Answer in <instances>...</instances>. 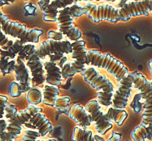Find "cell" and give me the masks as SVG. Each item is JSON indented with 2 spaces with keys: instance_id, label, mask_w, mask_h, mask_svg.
<instances>
[{
  "instance_id": "cell-1",
  "label": "cell",
  "mask_w": 152,
  "mask_h": 141,
  "mask_svg": "<svg viewBox=\"0 0 152 141\" xmlns=\"http://www.w3.org/2000/svg\"><path fill=\"white\" fill-rule=\"evenodd\" d=\"M85 64L105 69L114 76L118 82L121 81L129 73L128 68L122 62L114 58L110 54H103L97 50L87 51Z\"/></svg>"
},
{
  "instance_id": "cell-2",
  "label": "cell",
  "mask_w": 152,
  "mask_h": 141,
  "mask_svg": "<svg viewBox=\"0 0 152 141\" xmlns=\"http://www.w3.org/2000/svg\"><path fill=\"white\" fill-rule=\"evenodd\" d=\"M84 79L86 82L97 89V101L100 105L104 106H110L113 105L114 86L110 81L101 75L95 68L89 66L81 72Z\"/></svg>"
},
{
  "instance_id": "cell-3",
  "label": "cell",
  "mask_w": 152,
  "mask_h": 141,
  "mask_svg": "<svg viewBox=\"0 0 152 141\" xmlns=\"http://www.w3.org/2000/svg\"><path fill=\"white\" fill-rule=\"evenodd\" d=\"M36 47L34 44H28L23 46L21 51L18 53L19 57L22 59H27V66L31 73L32 79L31 84L33 86H39L45 82V70L41 59L36 54Z\"/></svg>"
},
{
  "instance_id": "cell-4",
  "label": "cell",
  "mask_w": 152,
  "mask_h": 141,
  "mask_svg": "<svg viewBox=\"0 0 152 141\" xmlns=\"http://www.w3.org/2000/svg\"><path fill=\"white\" fill-rule=\"evenodd\" d=\"M0 24L2 25V32L5 35L18 38L23 45L26 43L37 44L40 37L43 34V30L38 28L28 30L24 24L10 21L9 19L4 20Z\"/></svg>"
},
{
  "instance_id": "cell-5",
  "label": "cell",
  "mask_w": 152,
  "mask_h": 141,
  "mask_svg": "<svg viewBox=\"0 0 152 141\" xmlns=\"http://www.w3.org/2000/svg\"><path fill=\"white\" fill-rule=\"evenodd\" d=\"M42 108L36 105H30L24 111H21L16 114L14 117L9 119L6 131L0 135V139L3 140H11L17 137L21 134L22 126L26 122L29 121L33 115L38 112H41Z\"/></svg>"
},
{
  "instance_id": "cell-6",
  "label": "cell",
  "mask_w": 152,
  "mask_h": 141,
  "mask_svg": "<svg viewBox=\"0 0 152 141\" xmlns=\"http://www.w3.org/2000/svg\"><path fill=\"white\" fill-rule=\"evenodd\" d=\"M72 63L64 64L62 68V76L63 78L72 77L76 73H81L85 70L87 49L85 42L83 40H78L72 43Z\"/></svg>"
},
{
  "instance_id": "cell-7",
  "label": "cell",
  "mask_w": 152,
  "mask_h": 141,
  "mask_svg": "<svg viewBox=\"0 0 152 141\" xmlns=\"http://www.w3.org/2000/svg\"><path fill=\"white\" fill-rule=\"evenodd\" d=\"M133 85L141 92L142 98L145 100V112L142 115V124H152V85L145 76L140 73H132Z\"/></svg>"
},
{
  "instance_id": "cell-8",
  "label": "cell",
  "mask_w": 152,
  "mask_h": 141,
  "mask_svg": "<svg viewBox=\"0 0 152 141\" xmlns=\"http://www.w3.org/2000/svg\"><path fill=\"white\" fill-rule=\"evenodd\" d=\"M85 14L90 19L94 22H100L107 20L110 22H117L119 20V9L109 5H96L94 4L88 3L85 5Z\"/></svg>"
},
{
  "instance_id": "cell-9",
  "label": "cell",
  "mask_w": 152,
  "mask_h": 141,
  "mask_svg": "<svg viewBox=\"0 0 152 141\" xmlns=\"http://www.w3.org/2000/svg\"><path fill=\"white\" fill-rule=\"evenodd\" d=\"M151 11H152V0L128 2L119 9V20L126 21L134 16H148Z\"/></svg>"
},
{
  "instance_id": "cell-10",
  "label": "cell",
  "mask_w": 152,
  "mask_h": 141,
  "mask_svg": "<svg viewBox=\"0 0 152 141\" xmlns=\"http://www.w3.org/2000/svg\"><path fill=\"white\" fill-rule=\"evenodd\" d=\"M72 46L69 40H44L41 45L36 49V54L40 59L52 54H72Z\"/></svg>"
},
{
  "instance_id": "cell-11",
  "label": "cell",
  "mask_w": 152,
  "mask_h": 141,
  "mask_svg": "<svg viewBox=\"0 0 152 141\" xmlns=\"http://www.w3.org/2000/svg\"><path fill=\"white\" fill-rule=\"evenodd\" d=\"M85 109L91 116L92 121L94 122L95 128L99 134L104 135L112 128V123L106 119L104 112L101 110V105L97 100L94 99L88 101Z\"/></svg>"
},
{
  "instance_id": "cell-12",
  "label": "cell",
  "mask_w": 152,
  "mask_h": 141,
  "mask_svg": "<svg viewBox=\"0 0 152 141\" xmlns=\"http://www.w3.org/2000/svg\"><path fill=\"white\" fill-rule=\"evenodd\" d=\"M69 9L70 6H67L59 10L57 21L59 32L66 35L70 40L76 41L81 39L82 33L78 28L73 26V18L69 15Z\"/></svg>"
},
{
  "instance_id": "cell-13",
  "label": "cell",
  "mask_w": 152,
  "mask_h": 141,
  "mask_svg": "<svg viewBox=\"0 0 152 141\" xmlns=\"http://www.w3.org/2000/svg\"><path fill=\"white\" fill-rule=\"evenodd\" d=\"M133 85L132 73L128 75L119 82L118 89L113 96V105L116 109H124L128 104V99L132 92Z\"/></svg>"
},
{
  "instance_id": "cell-14",
  "label": "cell",
  "mask_w": 152,
  "mask_h": 141,
  "mask_svg": "<svg viewBox=\"0 0 152 141\" xmlns=\"http://www.w3.org/2000/svg\"><path fill=\"white\" fill-rule=\"evenodd\" d=\"M30 70L20 57L17 58V65L15 69L16 80L20 84L22 93H27L31 88V78Z\"/></svg>"
},
{
  "instance_id": "cell-15",
  "label": "cell",
  "mask_w": 152,
  "mask_h": 141,
  "mask_svg": "<svg viewBox=\"0 0 152 141\" xmlns=\"http://www.w3.org/2000/svg\"><path fill=\"white\" fill-rule=\"evenodd\" d=\"M69 116L76 124L84 128H87L92 122L91 116L85 108L79 104L73 105L69 112Z\"/></svg>"
},
{
  "instance_id": "cell-16",
  "label": "cell",
  "mask_w": 152,
  "mask_h": 141,
  "mask_svg": "<svg viewBox=\"0 0 152 141\" xmlns=\"http://www.w3.org/2000/svg\"><path fill=\"white\" fill-rule=\"evenodd\" d=\"M43 67L47 72L46 82L49 85L59 86L62 82V69L53 61H46Z\"/></svg>"
},
{
  "instance_id": "cell-17",
  "label": "cell",
  "mask_w": 152,
  "mask_h": 141,
  "mask_svg": "<svg viewBox=\"0 0 152 141\" xmlns=\"http://www.w3.org/2000/svg\"><path fill=\"white\" fill-rule=\"evenodd\" d=\"M28 123L33 124L37 127L40 137H45L53 129V125L50 120L41 112L35 114L30 118Z\"/></svg>"
},
{
  "instance_id": "cell-18",
  "label": "cell",
  "mask_w": 152,
  "mask_h": 141,
  "mask_svg": "<svg viewBox=\"0 0 152 141\" xmlns=\"http://www.w3.org/2000/svg\"><path fill=\"white\" fill-rule=\"evenodd\" d=\"M59 95V89L57 86L51 85H45L43 94L42 103L44 105L54 107L58 95Z\"/></svg>"
},
{
  "instance_id": "cell-19",
  "label": "cell",
  "mask_w": 152,
  "mask_h": 141,
  "mask_svg": "<svg viewBox=\"0 0 152 141\" xmlns=\"http://www.w3.org/2000/svg\"><path fill=\"white\" fill-rule=\"evenodd\" d=\"M131 136L134 141H145V139H152V124L148 126L141 124L134 129Z\"/></svg>"
},
{
  "instance_id": "cell-20",
  "label": "cell",
  "mask_w": 152,
  "mask_h": 141,
  "mask_svg": "<svg viewBox=\"0 0 152 141\" xmlns=\"http://www.w3.org/2000/svg\"><path fill=\"white\" fill-rule=\"evenodd\" d=\"M106 119L107 120H113L115 123L119 126L122 125L123 124L124 120H126L128 114L123 109H116V108H110L107 114H104Z\"/></svg>"
},
{
  "instance_id": "cell-21",
  "label": "cell",
  "mask_w": 152,
  "mask_h": 141,
  "mask_svg": "<svg viewBox=\"0 0 152 141\" xmlns=\"http://www.w3.org/2000/svg\"><path fill=\"white\" fill-rule=\"evenodd\" d=\"M72 140L73 141H95L91 131L79 127L74 128Z\"/></svg>"
},
{
  "instance_id": "cell-22",
  "label": "cell",
  "mask_w": 152,
  "mask_h": 141,
  "mask_svg": "<svg viewBox=\"0 0 152 141\" xmlns=\"http://www.w3.org/2000/svg\"><path fill=\"white\" fill-rule=\"evenodd\" d=\"M27 100L30 105H37L43 101V93L37 86H33L28 92Z\"/></svg>"
},
{
  "instance_id": "cell-23",
  "label": "cell",
  "mask_w": 152,
  "mask_h": 141,
  "mask_svg": "<svg viewBox=\"0 0 152 141\" xmlns=\"http://www.w3.org/2000/svg\"><path fill=\"white\" fill-rule=\"evenodd\" d=\"M22 47L23 44H21L20 40H16L15 42H14V44H12V47L8 51H3L2 50V52H1V55H2V58L1 59H4L5 58H7L8 61H9V59H13L15 58V57L16 56V54H18L21 51Z\"/></svg>"
},
{
  "instance_id": "cell-24",
  "label": "cell",
  "mask_w": 152,
  "mask_h": 141,
  "mask_svg": "<svg viewBox=\"0 0 152 141\" xmlns=\"http://www.w3.org/2000/svg\"><path fill=\"white\" fill-rule=\"evenodd\" d=\"M70 101H71L70 98L67 97V96H66V97L58 98L56 101L54 107L56 109L59 110V111H60L61 112H64V113L69 115Z\"/></svg>"
},
{
  "instance_id": "cell-25",
  "label": "cell",
  "mask_w": 152,
  "mask_h": 141,
  "mask_svg": "<svg viewBox=\"0 0 152 141\" xmlns=\"http://www.w3.org/2000/svg\"><path fill=\"white\" fill-rule=\"evenodd\" d=\"M43 20L45 21H57L59 10L48 5L44 10L43 11Z\"/></svg>"
},
{
  "instance_id": "cell-26",
  "label": "cell",
  "mask_w": 152,
  "mask_h": 141,
  "mask_svg": "<svg viewBox=\"0 0 152 141\" xmlns=\"http://www.w3.org/2000/svg\"><path fill=\"white\" fill-rule=\"evenodd\" d=\"M80 1H91V0H53V2H50L49 5L56 9H63L71 4L76 3Z\"/></svg>"
},
{
  "instance_id": "cell-27",
  "label": "cell",
  "mask_w": 152,
  "mask_h": 141,
  "mask_svg": "<svg viewBox=\"0 0 152 141\" xmlns=\"http://www.w3.org/2000/svg\"><path fill=\"white\" fill-rule=\"evenodd\" d=\"M14 44V42L9 38L2 30V25L0 24V47L3 51H8Z\"/></svg>"
},
{
  "instance_id": "cell-28",
  "label": "cell",
  "mask_w": 152,
  "mask_h": 141,
  "mask_svg": "<svg viewBox=\"0 0 152 141\" xmlns=\"http://www.w3.org/2000/svg\"><path fill=\"white\" fill-rule=\"evenodd\" d=\"M9 93L11 97H19L21 95V93H23L20 84L18 82H11L9 87Z\"/></svg>"
},
{
  "instance_id": "cell-29",
  "label": "cell",
  "mask_w": 152,
  "mask_h": 141,
  "mask_svg": "<svg viewBox=\"0 0 152 141\" xmlns=\"http://www.w3.org/2000/svg\"><path fill=\"white\" fill-rule=\"evenodd\" d=\"M83 14H85V9L84 7L78 6L76 4H74L72 6H70L69 15L72 18L80 17V16H81Z\"/></svg>"
},
{
  "instance_id": "cell-30",
  "label": "cell",
  "mask_w": 152,
  "mask_h": 141,
  "mask_svg": "<svg viewBox=\"0 0 152 141\" xmlns=\"http://www.w3.org/2000/svg\"><path fill=\"white\" fill-rule=\"evenodd\" d=\"M39 137H40V133L34 130H28L25 131L23 141H35Z\"/></svg>"
},
{
  "instance_id": "cell-31",
  "label": "cell",
  "mask_w": 152,
  "mask_h": 141,
  "mask_svg": "<svg viewBox=\"0 0 152 141\" xmlns=\"http://www.w3.org/2000/svg\"><path fill=\"white\" fill-rule=\"evenodd\" d=\"M16 65L17 64H16L15 61L14 59H12V60H11L10 62H8L6 64L4 65L2 67H1V69H2V72L3 73V74H6V73H11V72L13 71V70L15 71Z\"/></svg>"
},
{
  "instance_id": "cell-32",
  "label": "cell",
  "mask_w": 152,
  "mask_h": 141,
  "mask_svg": "<svg viewBox=\"0 0 152 141\" xmlns=\"http://www.w3.org/2000/svg\"><path fill=\"white\" fill-rule=\"evenodd\" d=\"M8 104V98L0 95V120L3 118L5 115V108Z\"/></svg>"
},
{
  "instance_id": "cell-33",
  "label": "cell",
  "mask_w": 152,
  "mask_h": 141,
  "mask_svg": "<svg viewBox=\"0 0 152 141\" xmlns=\"http://www.w3.org/2000/svg\"><path fill=\"white\" fill-rule=\"evenodd\" d=\"M5 112H6L5 117L8 119H11L17 114V109L13 105H6L5 108Z\"/></svg>"
},
{
  "instance_id": "cell-34",
  "label": "cell",
  "mask_w": 152,
  "mask_h": 141,
  "mask_svg": "<svg viewBox=\"0 0 152 141\" xmlns=\"http://www.w3.org/2000/svg\"><path fill=\"white\" fill-rule=\"evenodd\" d=\"M49 37L50 40H61L63 38V35L60 32H49Z\"/></svg>"
},
{
  "instance_id": "cell-35",
  "label": "cell",
  "mask_w": 152,
  "mask_h": 141,
  "mask_svg": "<svg viewBox=\"0 0 152 141\" xmlns=\"http://www.w3.org/2000/svg\"><path fill=\"white\" fill-rule=\"evenodd\" d=\"M50 1H51V0H40L39 2H38V4H39V6H40V9H41L42 11L44 10V9H45L50 4Z\"/></svg>"
},
{
  "instance_id": "cell-36",
  "label": "cell",
  "mask_w": 152,
  "mask_h": 141,
  "mask_svg": "<svg viewBox=\"0 0 152 141\" xmlns=\"http://www.w3.org/2000/svg\"><path fill=\"white\" fill-rule=\"evenodd\" d=\"M107 141H121V135L116 132H113L112 134V136Z\"/></svg>"
},
{
  "instance_id": "cell-37",
  "label": "cell",
  "mask_w": 152,
  "mask_h": 141,
  "mask_svg": "<svg viewBox=\"0 0 152 141\" xmlns=\"http://www.w3.org/2000/svg\"><path fill=\"white\" fill-rule=\"evenodd\" d=\"M7 123L4 120H0V135L2 133L5 132L6 131V127H7Z\"/></svg>"
},
{
  "instance_id": "cell-38",
  "label": "cell",
  "mask_w": 152,
  "mask_h": 141,
  "mask_svg": "<svg viewBox=\"0 0 152 141\" xmlns=\"http://www.w3.org/2000/svg\"><path fill=\"white\" fill-rule=\"evenodd\" d=\"M9 19V15H4L1 11H0V23L2 22L4 20H8Z\"/></svg>"
},
{
  "instance_id": "cell-39",
  "label": "cell",
  "mask_w": 152,
  "mask_h": 141,
  "mask_svg": "<svg viewBox=\"0 0 152 141\" xmlns=\"http://www.w3.org/2000/svg\"><path fill=\"white\" fill-rule=\"evenodd\" d=\"M15 0H0V6L4 5H8L10 2H14Z\"/></svg>"
},
{
  "instance_id": "cell-40",
  "label": "cell",
  "mask_w": 152,
  "mask_h": 141,
  "mask_svg": "<svg viewBox=\"0 0 152 141\" xmlns=\"http://www.w3.org/2000/svg\"><path fill=\"white\" fill-rule=\"evenodd\" d=\"M94 138L95 141H104L103 138H101L100 137L97 136V135H95V136L94 137Z\"/></svg>"
},
{
  "instance_id": "cell-41",
  "label": "cell",
  "mask_w": 152,
  "mask_h": 141,
  "mask_svg": "<svg viewBox=\"0 0 152 141\" xmlns=\"http://www.w3.org/2000/svg\"><path fill=\"white\" fill-rule=\"evenodd\" d=\"M148 68H149V71L152 73V60L149 61L148 62Z\"/></svg>"
},
{
  "instance_id": "cell-42",
  "label": "cell",
  "mask_w": 152,
  "mask_h": 141,
  "mask_svg": "<svg viewBox=\"0 0 152 141\" xmlns=\"http://www.w3.org/2000/svg\"><path fill=\"white\" fill-rule=\"evenodd\" d=\"M126 3V0H122V2H121V3L119 4V9H120V8H122L123 6V5H125V4Z\"/></svg>"
},
{
  "instance_id": "cell-43",
  "label": "cell",
  "mask_w": 152,
  "mask_h": 141,
  "mask_svg": "<svg viewBox=\"0 0 152 141\" xmlns=\"http://www.w3.org/2000/svg\"><path fill=\"white\" fill-rule=\"evenodd\" d=\"M35 141H56V140H36Z\"/></svg>"
},
{
  "instance_id": "cell-44",
  "label": "cell",
  "mask_w": 152,
  "mask_h": 141,
  "mask_svg": "<svg viewBox=\"0 0 152 141\" xmlns=\"http://www.w3.org/2000/svg\"><path fill=\"white\" fill-rule=\"evenodd\" d=\"M97 1H101V0H97ZM105 1H110V2H115L116 0H105Z\"/></svg>"
},
{
  "instance_id": "cell-45",
  "label": "cell",
  "mask_w": 152,
  "mask_h": 141,
  "mask_svg": "<svg viewBox=\"0 0 152 141\" xmlns=\"http://www.w3.org/2000/svg\"><path fill=\"white\" fill-rule=\"evenodd\" d=\"M0 141H14V140H3L0 139Z\"/></svg>"
},
{
  "instance_id": "cell-46",
  "label": "cell",
  "mask_w": 152,
  "mask_h": 141,
  "mask_svg": "<svg viewBox=\"0 0 152 141\" xmlns=\"http://www.w3.org/2000/svg\"><path fill=\"white\" fill-rule=\"evenodd\" d=\"M2 49L0 47V54H1V52H2Z\"/></svg>"
},
{
  "instance_id": "cell-47",
  "label": "cell",
  "mask_w": 152,
  "mask_h": 141,
  "mask_svg": "<svg viewBox=\"0 0 152 141\" xmlns=\"http://www.w3.org/2000/svg\"><path fill=\"white\" fill-rule=\"evenodd\" d=\"M138 1H140V0H135V2H138Z\"/></svg>"
},
{
  "instance_id": "cell-48",
  "label": "cell",
  "mask_w": 152,
  "mask_h": 141,
  "mask_svg": "<svg viewBox=\"0 0 152 141\" xmlns=\"http://www.w3.org/2000/svg\"><path fill=\"white\" fill-rule=\"evenodd\" d=\"M24 1H28V0H24Z\"/></svg>"
},
{
  "instance_id": "cell-49",
  "label": "cell",
  "mask_w": 152,
  "mask_h": 141,
  "mask_svg": "<svg viewBox=\"0 0 152 141\" xmlns=\"http://www.w3.org/2000/svg\"><path fill=\"white\" fill-rule=\"evenodd\" d=\"M151 85H152V82H151Z\"/></svg>"
}]
</instances>
